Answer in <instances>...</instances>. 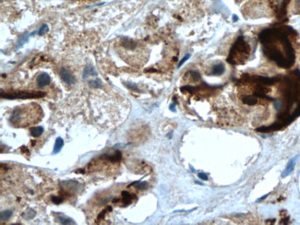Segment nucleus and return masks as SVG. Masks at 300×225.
<instances>
[{
  "label": "nucleus",
  "instance_id": "f257e3e1",
  "mask_svg": "<svg viewBox=\"0 0 300 225\" xmlns=\"http://www.w3.org/2000/svg\"><path fill=\"white\" fill-rule=\"evenodd\" d=\"M43 95H44V93L43 92H18V93H14L11 95H6V98L9 99H15V98H38V97H43Z\"/></svg>",
  "mask_w": 300,
  "mask_h": 225
},
{
  "label": "nucleus",
  "instance_id": "f03ea898",
  "mask_svg": "<svg viewBox=\"0 0 300 225\" xmlns=\"http://www.w3.org/2000/svg\"><path fill=\"white\" fill-rule=\"evenodd\" d=\"M60 77L63 79V81H65L68 85H72L75 82V79L73 77V75L66 69H62L60 70Z\"/></svg>",
  "mask_w": 300,
  "mask_h": 225
},
{
  "label": "nucleus",
  "instance_id": "7ed1b4c3",
  "mask_svg": "<svg viewBox=\"0 0 300 225\" xmlns=\"http://www.w3.org/2000/svg\"><path fill=\"white\" fill-rule=\"evenodd\" d=\"M50 77L46 73H41L37 78V85L39 88H44L50 83Z\"/></svg>",
  "mask_w": 300,
  "mask_h": 225
},
{
  "label": "nucleus",
  "instance_id": "20e7f679",
  "mask_svg": "<svg viewBox=\"0 0 300 225\" xmlns=\"http://www.w3.org/2000/svg\"><path fill=\"white\" fill-rule=\"evenodd\" d=\"M298 158V156H296V157H295V158H293L291 161H289V162H288V164H287V166H286V168H285V170H284V172H283V177H285V176H286V175H288V174H290L292 172H293V170H294V168H295V164H296V159Z\"/></svg>",
  "mask_w": 300,
  "mask_h": 225
},
{
  "label": "nucleus",
  "instance_id": "39448f33",
  "mask_svg": "<svg viewBox=\"0 0 300 225\" xmlns=\"http://www.w3.org/2000/svg\"><path fill=\"white\" fill-rule=\"evenodd\" d=\"M57 219L62 224H75V222L70 219V218H68L65 215H62V214H58Z\"/></svg>",
  "mask_w": 300,
  "mask_h": 225
},
{
  "label": "nucleus",
  "instance_id": "423d86ee",
  "mask_svg": "<svg viewBox=\"0 0 300 225\" xmlns=\"http://www.w3.org/2000/svg\"><path fill=\"white\" fill-rule=\"evenodd\" d=\"M43 132H44V128L42 126H34L31 128V134L34 138H39L40 136L43 134Z\"/></svg>",
  "mask_w": 300,
  "mask_h": 225
},
{
  "label": "nucleus",
  "instance_id": "0eeeda50",
  "mask_svg": "<svg viewBox=\"0 0 300 225\" xmlns=\"http://www.w3.org/2000/svg\"><path fill=\"white\" fill-rule=\"evenodd\" d=\"M242 101L245 104H248V105H254L258 103V99L254 96H245L243 97Z\"/></svg>",
  "mask_w": 300,
  "mask_h": 225
},
{
  "label": "nucleus",
  "instance_id": "6e6552de",
  "mask_svg": "<svg viewBox=\"0 0 300 225\" xmlns=\"http://www.w3.org/2000/svg\"><path fill=\"white\" fill-rule=\"evenodd\" d=\"M63 145H64V141H63V139L61 138H57V139H55V148H54V153L55 154V153L60 152Z\"/></svg>",
  "mask_w": 300,
  "mask_h": 225
},
{
  "label": "nucleus",
  "instance_id": "1a4fd4ad",
  "mask_svg": "<svg viewBox=\"0 0 300 225\" xmlns=\"http://www.w3.org/2000/svg\"><path fill=\"white\" fill-rule=\"evenodd\" d=\"M224 72H225V66L221 64L214 66L213 69H212V73L215 74V75H220V74H222Z\"/></svg>",
  "mask_w": 300,
  "mask_h": 225
},
{
  "label": "nucleus",
  "instance_id": "9d476101",
  "mask_svg": "<svg viewBox=\"0 0 300 225\" xmlns=\"http://www.w3.org/2000/svg\"><path fill=\"white\" fill-rule=\"evenodd\" d=\"M11 216H12V211L11 210H5V211H2V212H1L0 219H1V221H9L10 219Z\"/></svg>",
  "mask_w": 300,
  "mask_h": 225
},
{
  "label": "nucleus",
  "instance_id": "9b49d317",
  "mask_svg": "<svg viewBox=\"0 0 300 225\" xmlns=\"http://www.w3.org/2000/svg\"><path fill=\"white\" fill-rule=\"evenodd\" d=\"M92 75H96L95 70L93 69V67L92 66H87L85 70H84V75H83V78H88L89 76H92Z\"/></svg>",
  "mask_w": 300,
  "mask_h": 225
},
{
  "label": "nucleus",
  "instance_id": "f8f14e48",
  "mask_svg": "<svg viewBox=\"0 0 300 225\" xmlns=\"http://www.w3.org/2000/svg\"><path fill=\"white\" fill-rule=\"evenodd\" d=\"M89 85H90V87H92V88H99V87H101V81L99 79L90 80Z\"/></svg>",
  "mask_w": 300,
  "mask_h": 225
},
{
  "label": "nucleus",
  "instance_id": "ddd939ff",
  "mask_svg": "<svg viewBox=\"0 0 300 225\" xmlns=\"http://www.w3.org/2000/svg\"><path fill=\"white\" fill-rule=\"evenodd\" d=\"M46 31H48V26H47L46 24H44V25L40 28V30H39V31H38V34H39L40 36H42V35H44Z\"/></svg>",
  "mask_w": 300,
  "mask_h": 225
},
{
  "label": "nucleus",
  "instance_id": "4468645a",
  "mask_svg": "<svg viewBox=\"0 0 300 225\" xmlns=\"http://www.w3.org/2000/svg\"><path fill=\"white\" fill-rule=\"evenodd\" d=\"M28 37H29V35H27V34H26V35H24V36L22 38V39H20V40L19 41V43H18V46H17V49L19 48V46H22V44H23L26 42L27 39H28Z\"/></svg>",
  "mask_w": 300,
  "mask_h": 225
},
{
  "label": "nucleus",
  "instance_id": "2eb2a0df",
  "mask_svg": "<svg viewBox=\"0 0 300 225\" xmlns=\"http://www.w3.org/2000/svg\"><path fill=\"white\" fill-rule=\"evenodd\" d=\"M52 201L55 203V204H60L63 199H61V197H57V196H52Z\"/></svg>",
  "mask_w": 300,
  "mask_h": 225
},
{
  "label": "nucleus",
  "instance_id": "dca6fc26",
  "mask_svg": "<svg viewBox=\"0 0 300 225\" xmlns=\"http://www.w3.org/2000/svg\"><path fill=\"white\" fill-rule=\"evenodd\" d=\"M189 57H190V54H187V56H186L185 57H183V58H182V60H181L180 62H179V64H178V67H180L181 66H182V65H183V64H184V63L186 62V61H187L188 58H189Z\"/></svg>",
  "mask_w": 300,
  "mask_h": 225
},
{
  "label": "nucleus",
  "instance_id": "f3484780",
  "mask_svg": "<svg viewBox=\"0 0 300 225\" xmlns=\"http://www.w3.org/2000/svg\"><path fill=\"white\" fill-rule=\"evenodd\" d=\"M199 177H200V178L201 180H207V179H208L207 174H204V173H200V174H199Z\"/></svg>",
  "mask_w": 300,
  "mask_h": 225
},
{
  "label": "nucleus",
  "instance_id": "a211bd4d",
  "mask_svg": "<svg viewBox=\"0 0 300 225\" xmlns=\"http://www.w3.org/2000/svg\"><path fill=\"white\" fill-rule=\"evenodd\" d=\"M174 108H175V104H173L172 105H170V109H171V110H174Z\"/></svg>",
  "mask_w": 300,
  "mask_h": 225
}]
</instances>
